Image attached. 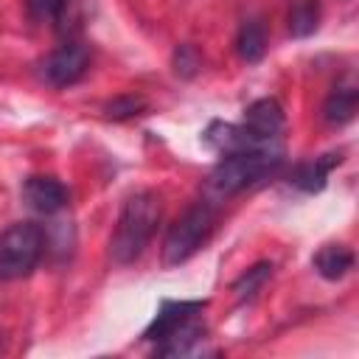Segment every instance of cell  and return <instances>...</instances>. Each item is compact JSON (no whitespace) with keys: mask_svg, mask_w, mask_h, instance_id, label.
I'll use <instances>...</instances> for the list:
<instances>
[{"mask_svg":"<svg viewBox=\"0 0 359 359\" xmlns=\"http://www.w3.org/2000/svg\"><path fill=\"white\" fill-rule=\"evenodd\" d=\"M157 222H160V199L154 191H135L132 196H126L109 241L112 261L121 266L137 261L149 247L157 230Z\"/></svg>","mask_w":359,"mask_h":359,"instance_id":"6da1fadb","label":"cell"},{"mask_svg":"<svg viewBox=\"0 0 359 359\" xmlns=\"http://www.w3.org/2000/svg\"><path fill=\"white\" fill-rule=\"evenodd\" d=\"M280 165H283V146L227 151L210 171V191L216 196H233V194L278 174Z\"/></svg>","mask_w":359,"mask_h":359,"instance_id":"7a4b0ae2","label":"cell"},{"mask_svg":"<svg viewBox=\"0 0 359 359\" xmlns=\"http://www.w3.org/2000/svg\"><path fill=\"white\" fill-rule=\"evenodd\" d=\"M45 250V233L34 222H14L0 233V283L28 278Z\"/></svg>","mask_w":359,"mask_h":359,"instance_id":"3957f363","label":"cell"},{"mask_svg":"<svg viewBox=\"0 0 359 359\" xmlns=\"http://www.w3.org/2000/svg\"><path fill=\"white\" fill-rule=\"evenodd\" d=\"M216 224V210L208 199L194 202L165 233L163 241V264L165 266H180L185 264L213 233Z\"/></svg>","mask_w":359,"mask_h":359,"instance_id":"277c9868","label":"cell"},{"mask_svg":"<svg viewBox=\"0 0 359 359\" xmlns=\"http://www.w3.org/2000/svg\"><path fill=\"white\" fill-rule=\"evenodd\" d=\"M87 67H90V50L81 42H67L42 62V76L53 87H70L87 73Z\"/></svg>","mask_w":359,"mask_h":359,"instance_id":"5b68a950","label":"cell"},{"mask_svg":"<svg viewBox=\"0 0 359 359\" xmlns=\"http://www.w3.org/2000/svg\"><path fill=\"white\" fill-rule=\"evenodd\" d=\"M205 306H208V300H163L160 309H157V314H154V320H151L149 328L143 331V339L157 345V342L165 339L174 328H180L185 320L202 314Z\"/></svg>","mask_w":359,"mask_h":359,"instance_id":"8992f818","label":"cell"},{"mask_svg":"<svg viewBox=\"0 0 359 359\" xmlns=\"http://www.w3.org/2000/svg\"><path fill=\"white\" fill-rule=\"evenodd\" d=\"M22 199L28 202V208H34L36 213H59L65 205H67V188L56 180V177H45V174H36V177H28L25 185H22Z\"/></svg>","mask_w":359,"mask_h":359,"instance_id":"52a82bcc","label":"cell"},{"mask_svg":"<svg viewBox=\"0 0 359 359\" xmlns=\"http://www.w3.org/2000/svg\"><path fill=\"white\" fill-rule=\"evenodd\" d=\"M241 123L266 140H280L283 126H286V115L275 98H258L244 109Z\"/></svg>","mask_w":359,"mask_h":359,"instance_id":"ba28073f","label":"cell"},{"mask_svg":"<svg viewBox=\"0 0 359 359\" xmlns=\"http://www.w3.org/2000/svg\"><path fill=\"white\" fill-rule=\"evenodd\" d=\"M342 163V151H331V154H323V157H314V160H303L297 163L292 171H289V182L306 194H317L325 188L328 182V174Z\"/></svg>","mask_w":359,"mask_h":359,"instance_id":"9c48e42d","label":"cell"},{"mask_svg":"<svg viewBox=\"0 0 359 359\" xmlns=\"http://www.w3.org/2000/svg\"><path fill=\"white\" fill-rule=\"evenodd\" d=\"M202 339H205V323H202L199 314H196V317L185 320L180 328H174L165 339H160L157 348H154V353H157V356H185V353H191L194 345H199Z\"/></svg>","mask_w":359,"mask_h":359,"instance_id":"30bf717a","label":"cell"},{"mask_svg":"<svg viewBox=\"0 0 359 359\" xmlns=\"http://www.w3.org/2000/svg\"><path fill=\"white\" fill-rule=\"evenodd\" d=\"M356 104H359V90L353 81H339L328 98H325V107H323V118L334 126H342L348 123L353 115H356Z\"/></svg>","mask_w":359,"mask_h":359,"instance_id":"8fae6325","label":"cell"},{"mask_svg":"<svg viewBox=\"0 0 359 359\" xmlns=\"http://www.w3.org/2000/svg\"><path fill=\"white\" fill-rule=\"evenodd\" d=\"M314 269L325 280H339L353 269V252L345 244H325L314 255Z\"/></svg>","mask_w":359,"mask_h":359,"instance_id":"7c38bea8","label":"cell"},{"mask_svg":"<svg viewBox=\"0 0 359 359\" xmlns=\"http://www.w3.org/2000/svg\"><path fill=\"white\" fill-rule=\"evenodd\" d=\"M236 48H238V56L244 62H258L266 53V25L258 17L244 20L241 28H238Z\"/></svg>","mask_w":359,"mask_h":359,"instance_id":"4fadbf2b","label":"cell"},{"mask_svg":"<svg viewBox=\"0 0 359 359\" xmlns=\"http://www.w3.org/2000/svg\"><path fill=\"white\" fill-rule=\"evenodd\" d=\"M320 20V3L317 0H294L289 11V31L292 36H309L317 28Z\"/></svg>","mask_w":359,"mask_h":359,"instance_id":"5bb4252c","label":"cell"},{"mask_svg":"<svg viewBox=\"0 0 359 359\" xmlns=\"http://www.w3.org/2000/svg\"><path fill=\"white\" fill-rule=\"evenodd\" d=\"M269 275H272V264H269V261H261V264H255L252 269H247V272L233 283L238 300H252V297L261 292V286L269 280Z\"/></svg>","mask_w":359,"mask_h":359,"instance_id":"9a60e30c","label":"cell"},{"mask_svg":"<svg viewBox=\"0 0 359 359\" xmlns=\"http://www.w3.org/2000/svg\"><path fill=\"white\" fill-rule=\"evenodd\" d=\"M196 67H199V53H196V48H194V45H180V48H177V56H174V70H177V76L191 79V76L196 73Z\"/></svg>","mask_w":359,"mask_h":359,"instance_id":"2e32d148","label":"cell"},{"mask_svg":"<svg viewBox=\"0 0 359 359\" xmlns=\"http://www.w3.org/2000/svg\"><path fill=\"white\" fill-rule=\"evenodd\" d=\"M65 3H67V0H25L28 14H31L34 20H39V22H45V20H56V17L62 14Z\"/></svg>","mask_w":359,"mask_h":359,"instance_id":"e0dca14e","label":"cell"},{"mask_svg":"<svg viewBox=\"0 0 359 359\" xmlns=\"http://www.w3.org/2000/svg\"><path fill=\"white\" fill-rule=\"evenodd\" d=\"M146 104L140 101V98H118V101H112L109 107H107V115L109 118H115V121H123V118H132V115H140V109H143Z\"/></svg>","mask_w":359,"mask_h":359,"instance_id":"ac0fdd59","label":"cell"}]
</instances>
